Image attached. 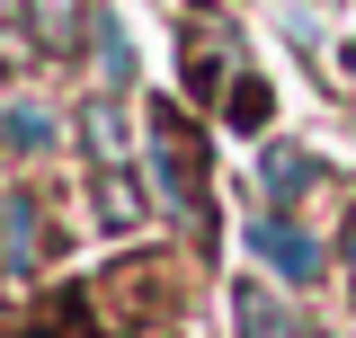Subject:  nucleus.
<instances>
[{
    "label": "nucleus",
    "mask_w": 356,
    "mask_h": 338,
    "mask_svg": "<svg viewBox=\"0 0 356 338\" xmlns=\"http://www.w3.org/2000/svg\"><path fill=\"white\" fill-rule=\"evenodd\" d=\"M348 267H356V232H348Z\"/></svg>",
    "instance_id": "6e6552de"
},
{
    "label": "nucleus",
    "mask_w": 356,
    "mask_h": 338,
    "mask_svg": "<svg viewBox=\"0 0 356 338\" xmlns=\"http://www.w3.org/2000/svg\"><path fill=\"white\" fill-rule=\"evenodd\" d=\"M232 312H241V338H303V321L267 294V285H241V294H232Z\"/></svg>",
    "instance_id": "7ed1b4c3"
},
{
    "label": "nucleus",
    "mask_w": 356,
    "mask_h": 338,
    "mask_svg": "<svg viewBox=\"0 0 356 338\" xmlns=\"http://www.w3.org/2000/svg\"><path fill=\"white\" fill-rule=\"evenodd\" d=\"M259 178H267V196H285V205H294V196L312 187V152H267Z\"/></svg>",
    "instance_id": "39448f33"
},
{
    "label": "nucleus",
    "mask_w": 356,
    "mask_h": 338,
    "mask_svg": "<svg viewBox=\"0 0 356 338\" xmlns=\"http://www.w3.org/2000/svg\"><path fill=\"white\" fill-rule=\"evenodd\" d=\"M9 143H18V152H44V143H54V116H44V107H9Z\"/></svg>",
    "instance_id": "423d86ee"
},
{
    "label": "nucleus",
    "mask_w": 356,
    "mask_h": 338,
    "mask_svg": "<svg viewBox=\"0 0 356 338\" xmlns=\"http://www.w3.org/2000/svg\"><path fill=\"white\" fill-rule=\"evenodd\" d=\"M152 178H161V205L178 223H196V143L170 107H152Z\"/></svg>",
    "instance_id": "f257e3e1"
},
{
    "label": "nucleus",
    "mask_w": 356,
    "mask_h": 338,
    "mask_svg": "<svg viewBox=\"0 0 356 338\" xmlns=\"http://www.w3.org/2000/svg\"><path fill=\"white\" fill-rule=\"evenodd\" d=\"M250 250H259L267 267L285 276V285H312V276H321V250H312V241L285 223V214H259V223H250Z\"/></svg>",
    "instance_id": "f03ea898"
},
{
    "label": "nucleus",
    "mask_w": 356,
    "mask_h": 338,
    "mask_svg": "<svg viewBox=\"0 0 356 338\" xmlns=\"http://www.w3.org/2000/svg\"><path fill=\"white\" fill-rule=\"evenodd\" d=\"M36 250H44V232H36V205H9V258L27 267Z\"/></svg>",
    "instance_id": "0eeeda50"
},
{
    "label": "nucleus",
    "mask_w": 356,
    "mask_h": 338,
    "mask_svg": "<svg viewBox=\"0 0 356 338\" xmlns=\"http://www.w3.org/2000/svg\"><path fill=\"white\" fill-rule=\"evenodd\" d=\"M27 18H36L44 54H72V45H81V0H27Z\"/></svg>",
    "instance_id": "20e7f679"
}]
</instances>
